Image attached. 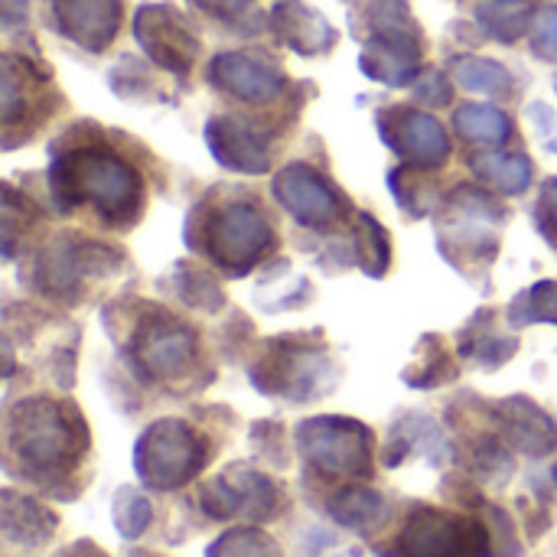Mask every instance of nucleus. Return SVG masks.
<instances>
[{
	"label": "nucleus",
	"mask_w": 557,
	"mask_h": 557,
	"mask_svg": "<svg viewBox=\"0 0 557 557\" xmlns=\"http://www.w3.org/2000/svg\"><path fill=\"white\" fill-rule=\"evenodd\" d=\"M476 23L486 36L499 42H516L535 23V10L529 0H483L476 7Z\"/></svg>",
	"instance_id": "nucleus-17"
},
{
	"label": "nucleus",
	"mask_w": 557,
	"mask_h": 557,
	"mask_svg": "<svg viewBox=\"0 0 557 557\" xmlns=\"http://www.w3.org/2000/svg\"><path fill=\"white\" fill-rule=\"evenodd\" d=\"M209 444L183 421H157L137 444V473L153 490H176L202 473Z\"/></svg>",
	"instance_id": "nucleus-5"
},
{
	"label": "nucleus",
	"mask_w": 557,
	"mask_h": 557,
	"mask_svg": "<svg viewBox=\"0 0 557 557\" xmlns=\"http://www.w3.org/2000/svg\"><path fill=\"white\" fill-rule=\"evenodd\" d=\"M209 82L222 88L225 95L251 104H268L274 101L284 88L287 78L281 75L277 65L255 59L248 52H222L209 62Z\"/></svg>",
	"instance_id": "nucleus-12"
},
{
	"label": "nucleus",
	"mask_w": 557,
	"mask_h": 557,
	"mask_svg": "<svg viewBox=\"0 0 557 557\" xmlns=\"http://www.w3.org/2000/svg\"><path fill=\"white\" fill-rule=\"evenodd\" d=\"M206 144L212 150V157L238 173H264L271 163V147L268 137L245 117H212L206 124Z\"/></svg>",
	"instance_id": "nucleus-13"
},
{
	"label": "nucleus",
	"mask_w": 557,
	"mask_h": 557,
	"mask_svg": "<svg viewBox=\"0 0 557 557\" xmlns=\"http://www.w3.org/2000/svg\"><path fill=\"white\" fill-rule=\"evenodd\" d=\"M457 134L470 144H503L512 134V121L506 111L493 104H463L454 117Z\"/></svg>",
	"instance_id": "nucleus-19"
},
{
	"label": "nucleus",
	"mask_w": 557,
	"mask_h": 557,
	"mask_svg": "<svg viewBox=\"0 0 557 557\" xmlns=\"http://www.w3.org/2000/svg\"><path fill=\"white\" fill-rule=\"evenodd\" d=\"M274 196L297 222L313 228L333 225L343 215L339 193L307 163H287L274 176Z\"/></svg>",
	"instance_id": "nucleus-11"
},
{
	"label": "nucleus",
	"mask_w": 557,
	"mask_h": 557,
	"mask_svg": "<svg viewBox=\"0 0 557 557\" xmlns=\"http://www.w3.org/2000/svg\"><path fill=\"white\" fill-rule=\"evenodd\" d=\"M470 170L480 183H486L496 193H522L532 183V160L522 153L506 150H476L470 157Z\"/></svg>",
	"instance_id": "nucleus-16"
},
{
	"label": "nucleus",
	"mask_w": 557,
	"mask_h": 557,
	"mask_svg": "<svg viewBox=\"0 0 557 557\" xmlns=\"http://www.w3.org/2000/svg\"><path fill=\"white\" fill-rule=\"evenodd\" d=\"M532 49H535L539 59L557 62V3L535 13V23H532Z\"/></svg>",
	"instance_id": "nucleus-24"
},
{
	"label": "nucleus",
	"mask_w": 557,
	"mask_h": 557,
	"mask_svg": "<svg viewBox=\"0 0 557 557\" xmlns=\"http://www.w3.org/2000/svg\"><path fill=\"white\" fill-rule=\"evenodd\" d=\"M212 557H281L277 548L271 545V539H264L261 532H235L228 539H222L215 545Z\"/></svg>",
	"instance_id": "nucleus-23"
},
{
	"label": "nucleus",
	"mask_w": 557,
	"mask_h": 557,
	"mask_svg": "<svg viewBox=\"0 0 557 557\" xmlns=\"http://www.w3.org/2000/svg\"><path fill=\"white\" fill-rule=\"evenodd\" d=\"M202 242H206V255L212 258V264L242 277L274 248V228L258 209L245 202H232V206L209 212Z\"/></svg>",
	"instance_id": "nucleus-6"
},
{
	"label": "nucleus",
	"mask_w": 557,
	"mask_h": 557,
	"mask_svg": "<svg viewBox=\"0 0 557 557\" xmlns=\"http://www.w3.org/2000/svg\"><path fill=\"white\" fill-rule=\"evenodd\" d=\"M490 535L486 529L460 512L418 506L408 512L395 532L385 557H486Z\"/></svg>",
	"instance_id": "nucleus-4"
},
{
	"label": "nucleus",
	"mask_w": 557,
	"mask_h": 557,
	"mask_svg": "<svg viewBox=\"0 0 557 557\" xmlns=\"http://www.w3.org/2000/svg\"><path fill=\"white\" fill-rule=\"evenodd\" d=\"M23 13H26V0H3V20L7 23H16Z\"/></svg>",
	"instance_id": "nucleus-29"
},
{
	"label": "nucleus",
	"mask_w": 557,
	"mask_h": 557,
	"mask_svg": "<svg viewBox=\"0 0 557 557\" xmlns=\"http://www.w3.org/2000/svg\"><path fill=\"white\" fill-rule=\"evenodd\" d=\"M134 36L140 49L166 72L186 75L199 59V36L170 3H147L134 16Z\"/></svg>",
	"instance_id": "nucleus-9"
},
{
	"label": "nucleus",
	"mask_w": 557,
	"mask_h": 557,
	"mask_svg": "<svg viewBox=\"0 0 557 557\" xmlns=\"http://www.w3.org/2000/svg\"><path fill=\"white\" fill-rule=\"evenodd\" d=\"M369 39L362 72L385 85H408L421 72V29L408 0H372L366 10Z\"/></svg>",
	"instance_id": "nucleus-3"
},
{
	"label": "nucleus",
	"mask_w": 557,
	"mask_h": 557,
	"mask_svg": "<svg viewBox=\"0 0 557 557\" xmlns=\"http://www.w3.org/2000/svg\"><path fill=\"white\" fill-rule=\"evenodd\" d=\"M49 183L62 206H91L108 222H131L144 199L137 170L101 147H78L55 157Z\"/></svg>",
	"instance_id": "nucleus-2"
},
{
	"label": "nucleus",
	"mask_w": 557,
	"mask_h": 557,
	"mask_svg": "<svg viewBox=\"0 0 557 557\" xmlns=\"http://www.w3.org/2000/svg\"><path fill=\"white\" fill-rule=\"evenodd\" d=\"M300 447L307 460L333 476H362L369 473L372 437L356 421L320 418L300 428Z\"/></svg>",
	"instance_id": "nucleus-8"
},
{
	"label": "nucleus",
	"mask_w": 557,
	"mask_h": 557,
	"mask_svg": "<svg viewBox=\"0 0 557 557\" xmlns=\"http://www.w3.org/2000/svg\"><path fill=\"white\" fill-rule=\"evenodd\" d=\"M542 219L548 222V228L555 232L557 238V180H552L545 186V196H542Z\"/></svg>",
	"instance_id": "nucleus-28"
},
{
	"label": "nucleus",
	"mask_w": 557,
	"mask_h": 557,
	"mask_svg": "<svg viewBox=\"0 0 557 557\" xmlns=\"http://www.w3.org/2000/svg\"><path fill=\"white\" fill-rule=\"evenodd\" d=\"M359 238H362V264L369 274H382L388 268V235L372 215L359 219Z\"/></svg>",
	"instance_id": "nucleus-22"
},
{
	"label": "nucleus",
	"mask_w": 557,
	"mask_h": 557,
	"mask_svg": "<svg viewBox=\"0 0 557 557\" xmlns=\"http://www.w3.org/2000/svg\"><path fill=\"white\" fill-rule=\"evenodd\" d=\"M131 359L150 382H180L183 375L196 372L199 343L189 326L160 313L134 330Z\"/></svg>",
	"instance_id": "nucleus-7"
},
{
	"label": "nucleus",
	"mask_w": 557,
	"mask_h": 557,
	"mask_svg": "<svg viewBox=\"0 0 557 557\" xmlns=\"http://www.w3.org/2000/svg\"><path fill=\"white\" fill-rule=\"evenodd\" d=\"M180 290L193 307H202V310H215L222 304V290L212 284L209 274H199V271H183Z\"/></svg>",
	"instance_id": "nucleus-25"
},
{
	"label": "nucleus",
	"mask_w": 557,
	"mask_h": 557,
	"mask_svg": "<svg viewBox=\"0 0 557 557\" xmlns=\"http://www.w3.org/2000/svg\"><path fill=\"white\" fill-rule=\"evenodd\" d=\"M91 437L82 411L52 395H33L7 411V467L49 493H72Z\"/></svg>",
	"instance_id": "nucleus-1"
},
{
	"label": "nucleus",
	"mask_w": 557,
	"mask_h": 557,
	"mask_svg": "<svg viewBox=\"0 0 557 557\" xmlns=\"http://www.w3.org/2000/svg\"><path fill=\"white\" fill-rule=\"evenodd\" d=\"M388 147L414 166H441L450 153V137L444 124L414 108H388L379 121Z\"/></svg>",
	"instance_id": "nucleus-10"
},
{
	"label": "nucleus",
	"mask_w": 557,
	"mask_h": 557,
	"mask_svg": "<svg viewBox=\"0 0 557 557\" xmlns=\"http://www.w3.org/2000/svg\"><path fill=\"white\" fill-rule=\"evenodd\" d=\"M271 26L281 36V42L300 55H323L336 42V29L326 23V16L307 7L304 0H281L271 10Z\"/></svg>",
	"instance_id": "nucleus-15"
},
{
	"label": "nucleus",
	"mask_w": 557,
	"mask_h": 557,
	"mask_svg": "<svg viewBox=\"0 0 557 557\" xmlns=\"http://www.w3.org/2000/svg\"><path fill=\"white\" fill-rule=\"evenodd\" d=\"M33 69L29 62H20L16 55L3 59V124L7 131L16 127V121H23L33 108Z\"/></svg>",
	"instance_id": "nucleus-20"
},
{
	"label": "nucleus",
	"mask_w": 557,
	"mask_h": 557,
	"mask_svg": "<svg viewBox=\"0 0 557 557\" xmlns=\"http://www.w3.org/2000/svg\"><path fill=\"white\" fill-rule=\"evenodd\" d=\"M199 10H206V13H212V16H235V13H242L251 0H193Z\"/></svg>",
	"instance_id": "nucleus-27"
},
{
	"label": "nucleus",
	"mask_w": 557,
	"mask_h": 557,
	"mask_svg": "<svg viewBox=\"0 0 557 557\" xmlns=\"http://www.w3.org/2000/svg\"><path fill=\"white\" fill-rule=\"evenodd\" d=\"M124 16L121 0H55L59 29L88 52H101L117 36Z\"/></svg>",
	"instance_id": "nucleus-14"
},
{
	"label": "nucleus",
	"mask_w": 557,
	"mask_h": 557,
	"mask_svg": "<svg viewBox=\"0 0 557 557\" xmlns=\"http://www.w3.org/2000/svg\"><path fill=\"white\" fill-rule=\"evenodd\" d=\"M512 323H557V284L542 281L519 294L509 307Z\"/></svg>",
	"instance_id": "nucleus-21"
},
{
	"label": "nucleus",
	"mask_w": 557,
	"mask_h": 557,
	"mask_svg": "<svg viewBox=\"0 0 557 557\" xmlns=\"http://www.w3.org/2000/svg\"><path fill=\"white\" fill-rule=\"evenodd\" d=\"M418 98L428 104H447L450 101V85L441 72H431L424 78H418Z\"/></svg>",
	"instance_id": "nucleus-26"
},
{
	"label": "nucleus",
	"mask_w": 557,
	"mask_h": 557,
	"mask_svg": "<svg viewBox=\"0 0 557 557\" xmlns=\"http://www.w3.org/2000/svg\"><path fill=\"white\" fill-rule=\"evenodd\" d=\"M454 82L467 91L476 95H493V98H509L512 95V72L496 62V59H483V55H460L454 59Z\"/></svg>",
	"instance_id": "nucleus-18"
}]
</instances>
